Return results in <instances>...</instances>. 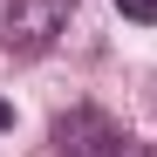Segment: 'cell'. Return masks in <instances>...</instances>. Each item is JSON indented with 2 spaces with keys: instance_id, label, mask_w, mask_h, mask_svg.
Returning <instances> with one entry per match:
<instances>
[{
  "instance_id": "obj_5",
  "label": "cell",
  "mask_w": 157,
  "mask_h": 157,
  "mask_svg": "<svg viewBox=\"0 0 157 157\" xmlns=\"http://www.w3.org/2000/svg\"><path fill=\"white\" fill-rule=\"evenodd\" d=\"M0 130H14V102H0Z\"/></svg>"
},
{
  "instance_id": "obj_2",
  "label": "cell",
  "mask_w": 157,
  "mask_h": 157,
  "mask_svg": "<svg viewBox=\"0 0 157 157\" xmlns=\"http://www.w3.org/2000/svg\"><path fill=\"white\" fill-rule=\"evenodd\" d=\"M116 137H123V130L102 116V109H89V102H82V109H62L55 130H48V144H55L62 157H102Z\"/></svg>"
},
{
  "instance_id": "obj_3",
  "label": "cell",
  "mask_w": 157,
  "mask_h": 157,
  "mask_svg": "<svg viewBox=\"0 0 157 157\" xmlns=\"http://www.w3.org/2000/svg\"><path fill=\"white\" fill-rule=\"evenodd\" d=\"M116 14H123V21H144V28H150V21H157V0H116Z\"/></svg>"
},
{
  "instance_id": "obj_4",
  "label": "cell",
  "mask_w": 157,
  "mask_h": 157,
  "mask_svg": "<svg viewBox=\"0 0 157 157\" xmlns=\"http://www.w3.org/2000/svg\"><path fill=\"white\" fill-rule=\"evenodd\" d=\"M102 157H150V150H144V144H130V137H116V144L102 150Z\"/></svg>"
},
{
  "instance_id": "obj_1",
  "label": "cell",
  "mask_w": 157,
  "mask_h": 157,
  "mask_svg": "<svg viewBox=\"0 0 157 157\" xmlns=\"http://www.w3.org/2000/svg\"><path fill=\"white\" fill-rule=\"evenodd\" d=\"M68 14H75V0H7L0 48L7 55H41V48H55L68 34Z\"/></svg>"
}]
</instances>
